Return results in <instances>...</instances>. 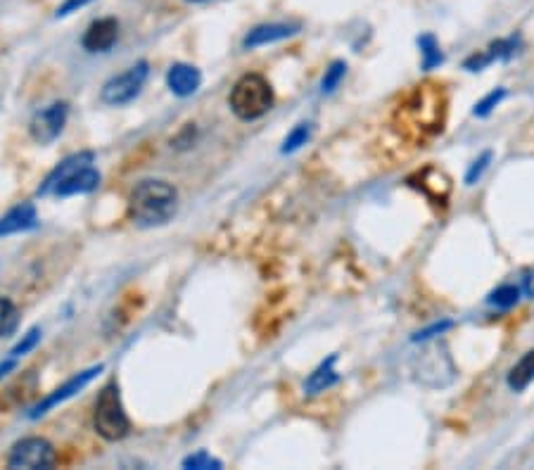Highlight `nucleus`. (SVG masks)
Returning a JSON list of instances; mask_svg holds the SVG:
<instances>
[{"instance_id":"nucleus-20","label":"nucleus","mask_w":534,"mask_h":470,"mask_svg":"<svg viewBox=\"0 0 534 470\" xmlns=\"http://www.w3.org/2000/svg\"><path fill=\"white\" fill-rule=\"evenodd\" d=\"M345 74H347V65L342 60H335L333 65H330L326 69V74H323V79H321V93L326 95V93H333L335 88L340 86V81L345 79Z\"/></svg>"},{"instance_id":"nucleus-23","label":"nucleus","mask_w":534,"mask_h":470,"mask_svg":"<svg viewBox=\"0 0 534 470\" xmlns=\"http://www.w3.org/2000/svg\"><path fill=\"white\" fill-rule=\"evenodd\" d=\"M38 340H41V330H38V328H31V330H29V333H27V335H24V338H22V340H19L15 347H12V349H10V357H12V359H19V357H24V354H27V352H31V349H34V347L38 345Z\"/></svg>"},{"instance_id":"nucleus-18","label":"nucleus","mask_w":534,"mask_h":470,"mask_svg":"<svg viewBox=\"0 0 534 470\" xmlns=\"http://www.w3.org/2000/svg\"><path fill=\"white\" fill-rule=\"evenodd\" d=\"M418 46H421V57H423V69H435L444 62V55L440 50V43L435 41V36L425 34L418 38Z\"/></svg>"},{"instance_id":"nucleus-3","label":"nucleus","mask_w":534,"mask_h":470,"mask_svg":"<svg viewBox=\"0 0 534 470\" xmlns=\"http://www.w3.org/2000/svg\"><path fill=\"white\" fill-rule=\"evenodd\" d=\"M399 112L404 117L406 131H413L421 138L440 133L444 126V114H447V100H444L442 86H418Z\"/></svg>"},{"instance_id":"nucleus-8","label":"nucleus","mask_w":534,"mask_h":470,"mask_svg":"<svg viewBox=\"0 0 534 470\" xmlns=\"http://www.w3.org/2000/svg\"><path fill=\"white\" fill-rule=\"evenodd\" d=\"M69 119L67 103H53L43 110H38L29 122V133L38 145H50L62 136Z\"/></svg>"},{"instance_id":"nucleus-16","label":"nucleus","mask_w":534,"mask_h":470,"mask_svg":"<svg viewBox=\"0 0 534 470\" xmlns=\"http://www.w3.org/2000/svg\"><path fill=\"white\" fill-rule=\"evenodd\" d=\"M532 380H534V349L523 354L518 364L508 371V387H511L513 392H523Z\"/></svg>"},{"instance_id":"nucleus-21","label":"nucleus","mask_w":534,"mask_h":470,"mask_svg":"<svg viewBox=\"0 0 534 470\" xmlns=\"http://www.w3.org/2000/svg\"><path fill=\"white\" fill-rule=\"evenodd\" d=\"M309 138H311V124H300V126H295V129H292V133L288 138H285V143H283V155H290V152H297L302 148V145H307L309 143Z\"/></svg>"},{"instance_id":"nucleus-13","label":"nucleus","mask_w":534,"mask_h":470,"mask_svg":"<svg viewBox=\"0 0 534 470\" xmlns=\"http://www.w3.org/2000/svg\"><path fill=\"white\" fill-rule=\"evenodd\" d=\"M300 31V24H262V27H254L250 34L245 36L243 46L245 48H259L269 46V43L283 41V38L295 36Z\"/></svg>"},{"instance_id":"nucleus-17","label":"nucleus","mask_w":534,"mask_h":470,"mask_svg":"<svg viewBox=\"0 0 534 470\" xmlns=\"http://www.w3.org/2000/svg\"><path fill=\"white\" fill-rule=\"evenodd\" d=\"M19 328V309L8 297H0V340L10 338Z\"/></svg>"},{"instance_id":"nucleus-12","label":"nucleus","mask_w":534,"mask_h":470,"mask_svg":"<svg viewBox=\"0 0 534 470\" xmlns=\"http://www.w3.org/2000/svg\"><path fill=\"white\" fill-rule=\"evenodd\" d=\"M36 226H38L36 207L31 205V202H22V205L12 207L8 214L0 217V238H3V235L34 231Z\"/></svg>"},{"instance_id":"nucleus-24","label":"nucleus","mask_w":534,"mask_h":470,"mask_svg":"<svg viewBox=\"0 0 534 470\" xmlns=\"http://www.w3.org/2000/svg\"><path fill=\"white\" fill-rule=\"evenodd\" d=\"M224 463L219 459H214V456H209L207 452H197L193 456H188V459H183V468H197V470H207V468H221Z\"/></svg>"},{"instance_id":"nucleus-10","label":"nucleus","mask_w":534,"mask_h":470,"mask_svg":"<svg viewBox=\"0 0 534 470\" xmlns=\"http://www.w3.org/2000/svg\"><path fill=\"white\" fill-rule=\"evenodd\" d=\"M119 38V22L114 17L95 19L91 27L86 29L84 38H81V46L88 53H107L112 50L114 43Z\"/></svg>"},{"instance_id":"nucleus-29","label":"nucleus","mask_w":534,"mask_h":470,"mask_svg":"<svg viewBox=\"0 0 534 470\" xmlns=\"http://www.w3.org/2000/svg\"><path fill=\"white\" fill-rule=\"evenodd\" d=\"M190 3H200V0H190Z\"/></svg>"},{"instance_id":"nucleus-22","label":"nucleus","mask_w":534,"mask_h":470,"mask_svg":"<svg viewBox=\"0 0 534 470\" xmlns=\"http://www.w3.org/2000/svg\"><path fill=\"white\" fill-rule=\"evenodd\" d=\"M504 98H506V88H497V91H492L489 95H485V98H482L480 103L475 105L473 114H475V117H487V114L494 112V107H499V103Z\"/></svg>"},{"instance_id":"nucleus-26","label":"nucleus","mask_w":534,"mask_h":470,"mask_svg":"<svg viewBox=\"0 0 534 470\" xmlns=\"http://www.w3.org/2000/svg\"><path fill=\"white\" fill-rule=\"evenodd\" d=\"M451 328V321H442V323H432L430 328H423V330H418L416 335H413V340H430V338H435V335H442L444 330H449Z\"/></svg>"},{"instance_id":"nucleus-25","label":"nucleus","mask_w":534,"mask_h":470,"mask_svg":"<svg viewBox=\"0 0 534 470\" xmlns=\"http://www.w3.org/2000/svg\"><path fill=\"white\" fill-rule=\"evenodd\" d=\"M489 162H492V152H482L480 160H475L473 167L468 169V174H466V183H468V186H473V183L478 181L482 174H485V169H487Z\"/></svg>"},{"instance_id":"nucleus-2","label":"nucleus","mask_w":534,"mask_h":470,"mask_svg":"<svg viewBox=\"0 0 534 470\" xmlns=\"http://www.w3.org/2000/svg\"><path fill=\"white\" fill-rule=\"evenodd\" d=\"M93 152H79L67 157L50 171L38 188V195H55V198H72V195H88L100 186V171L93 167Z\"/></svg>"},{"instance_id":"nucleus-5","label":"nucleus","mask_w":534,"mask_h":470,"mask_svg":"<svg viewBox=\"0 0 534 470\" xmlns=\"http://www.w3.org/2000/svg\"><path fill=\"white\" fill-rule=\"evenodd\" d=\"M93 428L95 433L107 442H119L129 435L131 421L129 416H126L122 392H119L117 383H107L103 390H100L93 411Z\"/></svg>"},{"instance_id":"nucleus-27","label":"nucleus","mask_w":534,"mask_h":470,"mask_svg":"<svg viewBox=\"0 0 534 470\" xmlns=\"http://www.w3.org/2000/svg\"><path fill=\"white\" fill-rule=\"evenodd\" d=\"M91 3V0H67L65 5H62L60 10H57V17H67L72 15V12H76L79 8H84V5Z\"/></svg>"},{"instance_id":"nucleus-4","label":"nucleus","mask_w":534,"mask_h":470,"mask_svg":"<svg viewBox=\"0 0 534 470\" xmlns=\"http://www.w3.org/2000/svg\"><path fill=\"white\" fill-rule=\"evenodd\" d=\"M228 105H231L235 117L243 119V122L262 119L273 107V88L262 74H245L231 88Z\"/></svg>"},{"instance_id":"nucleus-28","label":"nucleus","mask_w":534,"mask_h":470,"mask_svg":"<svg viewBox=\"0 0 534 470\" xmlns=\"http://www.w3.org/2000/svg\"><path fill=\"white\" fill-rule=\"evenodd\" d=\"M523 292H525L527 297H530V300H534V271L527 273V278H525V283H523Z\"/></svg>"},{"instance_id":"nucleus-19","label":"nucleus","mask_w":534,"mask_h":470,"mask_svg":"<svg viewBox=\"0 0 534 470\" xmlns=\"http://www.w3.org/2000/svg\"><path fill=\"white\" fill-rule=\"evenodd\" d=\"M518 300H520V288H516V285H501V288H497L492 292V295L487 297V302L492 304V307H499V309L516 307Z\"/></svg>"},{"instance_id":"nucleus-9","label":"nucleus","mask_w":534,"mask_h":470,"mask_svg":"<svg viewBox=\"0 0 534 470\" xmlns=\"http://www.w3.org/2000/svg\"><path fill=\"white\" fill-rule=\"evenodd\" d=\"M103 371V366H93V368H88V371H81L79 376H74V378H69L65 385L62 387H57V390L53 392V395H48L46 399H43V402H38L34 409H31V414L29 418H38V416H46L50 409H55L57 404H65L67 399H72L76 392H81L84 390V387L91 383V380L98 376V373Z\"/></svg>"},{"instance_id":"nucleus-11","label":"nucleus","mask_w":534,"mask_h":470,"mask_svg":"<svg viewBox=\"0 0 534 470\" xmlns=\"http://www.w3.org/2000/svg\"><path fill=\"white\" fill-rule=\"evenodd\" d=\"M167 86L171 93L178 95V98H190V95L197 93V88L202 86L200 69L193 65H183V62H176V65H171L167 72Z\"/></svg>"},{"instance_id":"nucleus-14","label":"nucleus","mask_w":534,"mask_h":470,"mask_svg":"<svg viewBox=\"0 0 534 470\" xmlns=\"http://www.w3.org/2000/svg\"><path fill=\"white\" fill-rule=\"evenodd\" d=\"M335 361H338V357H328L314 373H309L307 383H304L307 395H321V392L330 390V387L338 383L340 376L335 371Z\"/></svg>"},{"instance_id":"nucleus-6","label":"nucleus","mask_w":534,"mask_h":470,"mask_svg":"<svg viewBox=\"0 0 534 470\" xmlns=\"http://www.w3.org/2000/svg\"><path fill=\"white\" fill-rule=\"evenodd\" d=\"M148 76H150L148 62L145 60L136 62V65L126 69V72L112 76V79L107 81V84L103 86V93H100V100H103L105 105H112V107L129 105L138 98V95H141L145 81H148Z\"/></svg>"},{"instance_id":"nucleus-15","label":"nucleus","mask_w":534,"mask_h":470,"mask_svg":"<svg viewBox=\"0 0 534 470\" xmlns=\"http://www.w3.org/2000/svg\"><path fill=\"white\" fill-rule=\"evenodd\" d=\"M418 179H421V190L428 195V198H432L435 202H444L449 198L451 183H449V176L444 174L442 169H435V167L423 169L421 174H418Z\"/></svg>"},{"instance_id":"nucleus-7","label":"nucleus","mask_w":534,"mask_h":470,"mask_svg":"<svg viewBox=\"0 0 534 470\" xmlns=\"http://www.w3.org/2000/svg\"><path fill=\"white\" fill-rule=\"evenodd\" d=\"M10 468H53L55 466V449L53 444L43 437H24L12 447L8 456Z\"/></svg>"},{"instance_id":"nucleus-1","label":"nucleus","mask_w":534,"mask_h":470,"mask_svg":"<svg viewBox=\"0 0 534 470\" xmlns=\"http://www.w3.org/2000/svg\"><path fill=\"white\" fill-rule=\"evenodd\" d=\"M178 209V190L169 181L145 179L131 190L129 217L136 226L155 228L174 219Z\"/></svg>"}]
</instances>
